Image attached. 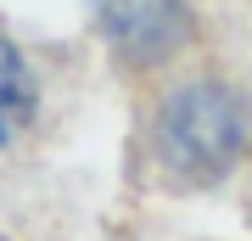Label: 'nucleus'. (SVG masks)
<instances>
[{"mask_svg":"<svg viewBox=\"0 0 252 241\" xmlns=\"http://www.w3.org/2000/svg\"><path fill=\"white\" fill-rule=\"evenodd\" d=\"M157 163L180 185H207L235 163L247 146V107L224 84H185L157 112Z\"/></svg>","mask_w":252,"mask_h":241,"instance_id":"obj_1","label":"nucleus"},{"mask_svg":"<svg viewBox=\"0 0 252 241\" xmlns=\"http://www.w3.org/2000/svg\"><path fill=\"white\" fill-rule=\"evenodd\" d=\"M101 28L129 62H162L190 39L185 0H101Z\"/></svg>","mask_w":252,"mask_h":241,"instance_id":"obj_2","label":"nucleus"},{"mask_svg":"<svg viewBox=\"0 0 252 241\" xmlns=\"http://www.w3.org/2000/svg\"><path fill=\"white\" fill-rule=\"evenodd\" d=\"M34 118V79L28 62L11 39H0V146H11L23 135V124Z\"/></svg>","mask_w":252,"mask_h":241,"instance_id":"obj_3","label":"nucleus"}]
</instances>
